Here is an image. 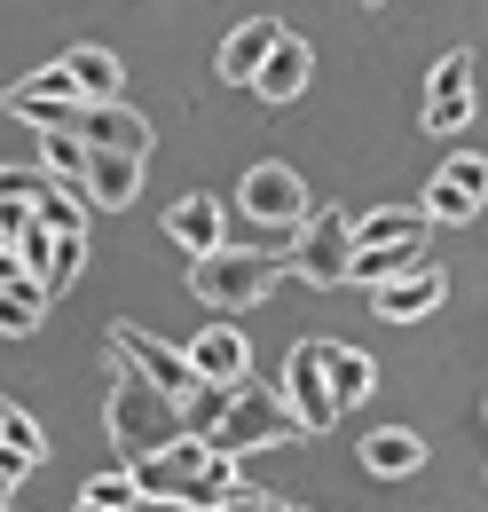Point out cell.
Masks as SVG:
<instances>
[{
  "instance_id": "23",
  "label": "cell",
  "mask_w": 488,
  "mask_h": 512,
  "mask_svg": "<svg viewBox=\"0 0 488 512\" xmlns=\"http://www.w3.org/2000/svg\"><path fill=\"white\" fill-rule=\"evenodd\" d=\"M87 158H95V150H87V134H79V127H48V134H40V166L56 174L63 190L87 182Z\"/></svg>"
},
{
  "instance_id": "18",
  "label": "cell",
  "mask_w": 488,
  "mask_h": 512,
  "mask_svg": "<svg viewBox=\"0 0 488 512\" xmlns=\"http://www.w3.org/2000/svg\"><path fill=\"white\" fill-rule=\"evenodd\" d=\"M426 465V434H410V426H378V434H363V473H378V481H410Z\"/></svg>"
},
{
  "instance_id": "33",
  "label": "cell",
  "mask_w": 488,
  "mask_h": 512,
  "mask_svg": "<svg viewBox=\"0 0 488 512\" xmlns=\"http://www.w3.org/2000/svg\"><path fill=\"white\" fill-rule=\"evenodd\" d=\"M0 505H16V473L8 465H0Z\"/></svg>"
},
{
  "instance_id": "6",
  "label": "cell",
  "mask_w": 488,
  "mask_h": 512,
  "mask_svg": "<svg viewBox=\"0 0 488 512\" xmlns=\"http://www.w3.org/2000/svg\"><path fill=\"white\" fill-rule=\"evenodd\" d=\"M237 213H252L260 229H284V237H292L307 213H315V205H307L300 166H284V158H260V166L237 182Z\"/></svg>"
},
{
  "instance_id": "1",
  "label": "cell",
  "mask_w": 488,
  "mask_h": 512,
  "mask_svg": "<svg viewBox=\"0 0 488 512\" xmlns=\"http://www.w3.org/2000/svg\"><path fill=\"white\" fill-rule=\"evenodd\" d=\"M103 363H111V402H103L111 465H142V457H158V449L182 442V434H189V426H182V402H174L166 386H150L119 347H103Z\"/></svg>"
},
{
  "instance_id": "26",
  "label": "cell",
  "mask_w": 488,
  "mask_h": 512,
  "mask_svg": "<svg viewBox=\"0 0 488 512\" xmlns=\"http://www.w3.org/2000/svg\"><path fill=\"white\" fill-rule=\"evenodd\" d=\"M426 221L433 229H473L481 221V197H465L449 174H433V190H426Z\"/></svg>"
},
{
  "instance_id": "30",
  "label": "cell",
  "mask_w": 488,
  "mask_h": 512,
  "mask_svg": "<svg viewBox=\"0 0 488 512\" xmlns=\"http://www.w3.org/2000/svg\"><path fill=\"white\" fill-rule=\"evenodd\" d=\"M48 190H56L48 166H0V197H32V205H40Z\"/></svg>"
},
{
  "instance_id": "34",
  "label": "cell",
  "mask_w": 488,
  "mask_h": 512,
  "mask_svg": "<svg viewBox=\"0 0 488 512\" xmlns=\"http://www.w3.org/2000/svg\"><path fill=\"white\" fill-rule=\"evenodd\" d=\"M79 512H111V505H95V497H79Z\"/></svg>"
},
{
  "instance_id": "8",
  "label": "cell",
  "mask_w": 488,
  "mask_h": 512,
  "mask_svg": "<svg viewBox=\"0 0 488 512\" xmlns=\"http://www.w3.org/2000/svg\"><path fill=\"white\" fill-rule=\"evenodd\" d=\"M0 111L48 134V127H79L87 95H79V79H71L63 64H48V71H32V79H16V87H0Z\"/></svg>"
},
{
  "instance_id": "2",
  "label": "cell",
  "mask_w": 488,
  "mask_h": 512,
  "mask_svg": "<svg viewBox=\"0 0 488 512\" xmlns=\"http://www.w3.org/2000/svg\"><path fill=\"white\" fill-rule=\"evenodd\" d=\"M134 481H142V505H189V512H221V505H229V489H237V457H221L213 442L182 434L174 449L142 457V465H134Z\"/></svg>"
},
{
  "instance_id": "20",
  "label": "cell",
  "mask_w": 488,
  "mask_h": 512,
  "mask_svg": "<svg viewBox=\"0 0 488 512\" xmlns=\"http://www.w3.org/2000/svg\"><path fill=\"white\" fill-rule=\"evenodd\" d=\"M63 71H71V79H79V95H87V103H119V56H111V48H95V40H79V48H71V56H56Z\"/></svg>"
},
{
  "instance_id": "24",
  "label": "cell",
  "mask_w": 488,
  "mask_h": 512,
  "mask_svg": "<svg viewBox=\"0 0 488 512\" xmlns=\"http://www.w3.org/2000/svg\"><path fill=\"white\" fill-rule=\"evenodd\" d=\"M410 268H426V245H363V253H355V284L378 292V284H394V276H410Z\"/></svg>"
},
{
  "instance_id": "12",
  "label": "cell",
  "mask_w": 488,
  "mask_h": 512,
  "mask_svg": "<svg viewBox=\"0 0 488 512\" xmlns=\"http://www.w3.org/2000/svg\"><path fill=\"white\" fill-rule=\"evenodd\" d=\"M441 300H449V276H441V268H410V276H394V284H378V292H370V308H378V323H418V316H433V308H441Z\"/></svg>"
},
{
  "instance_id": "28",
  "label": "cell",
  "mask_w": 488,
  "mask_h": 512,
  "mask_svg": "<svg viewBox=\"0 0 488 512\" xmlns=\"http://www.w3.org/2000/svg\"><path fill=\"white\" fill-rule=\"evenodd\" d=\"M79 497H95V505H111V512H134L142 505V481H134V465H111V473H95Z\"/></svg>"
},
{
  "instance_id": "4",
  "label": "cell",
  "mask_w": 488,
  "mask_h": 512,
  "mask_svg": "<svg viewBox=\"0 0 488 512\" xmlns=\"http://www.w3.org/2000/svg\"><path fill=\"white\" fill-rule=\"evenodd\" d=\"M300 434H307V426H300V410L284 402V386L244 379V386H237V402H229V418L213 426V449H221V457H252V449L300 442Z\"/></svg>"
},
{
  "instance_id": "15",
  "label": "cell",
  "mask_w": 488,
  "mask_h": 512,
  "mask_svg": "<svg viewBox=\"0 0 488 512\" xmlns=\"http://www.w3.org/2000/svg\"><path fill=\"white\" fill-rule=\"evenodd\" d=\"M307 79H315V48H307L300 32H284V40H276V56H268L260 79H252V95H260V103H300Z\"/></svg>"
},
{
  "instance_id": "7",
  "label": "cell",
  "mask_w": 488,
  "mask_h": 512,
  "mask_svg": "<svg viewBox=\"0 0 488 512\" xmlns=\"http://www.w3.org/2000/svg\"><path fill=\"white\" fill-rule=\"evenodd\" d=\"M284 402L300 410L307 434H323V426H339V394H331V339H300L292 355H284Z\"/></svg>"
},
{
  "instance_id": "17",
  "label": "cell",
  "mask_w": 488,
  "mask_h": 512,
  "mask_svg": "<svg viewBox=\"0 0 488 512\" xmlns=\"http://www.w3.org/2000/svg\"><path fill=\"white\" fill-rule=\"evenodd\" d=\"M79 190H87V205H95V213H119V205H134V197H142V158H126V150H95Z\"/></svg>"
},
{
  "instance_id": "14",
  "label": "cell",
  "mask_w": 488,
  "mask_h": 512,
  "mask_svg": "<svg viewBox=\"0 0 488 512\" xmlns=\"http://www.w3.org/2000/svg\"><path fill=\"white\" fill-rule=\"evenodd\" d=\"M189 363H197V379H213V386H244L252 379V347H244L237 323H205V331L189 339Z\"/></svg>"
},
{
  "instance_id": "21",
  "label": "cell",
  "mask_w": 488,
  "mask_h": 512,
  "mask_svg": "<svg viewBox=\"0 0 488 512\" xmlns=\"http://www.w3.org/2000/svg\"><path fill=\"white\" fill-rule=\"evenodd\" d=\"M0 465H8L16 481H24L32 465H48V434H40V418L16 410V402H8V418H0Z\"/></svg>"
},
{
  "instance_id": "13",
  "label": "cell",
  "mask_w": 488,
  "mask_h": 512,
  "mask_svg": "<svg viewBox=\"0 0 488 512\" xmlns=\"http://www.w3.org/2000/svg\"><path fill=\"white\" fill-rule=\"evenodd\" d=\"M276 40H284V24H276V16H244L237 32L221 40V56H213V71H221L229 87H252V79H260V64L276 56Z\"/></svg>"
},
{
  "instance_id": "9",
  "label": "cell",
  "mask_w": 488,
  "mask_h": 512,
  "mask_svg": "<svg viewBox=\"0 0 488 512\" xmlns=\"http://www.w3.org/2000/svg\"><path fill=\"white\" fill-rule=\"evenodd\" d=\"M111 347H119V355H126V363H134L150 386H166L174 402H189V394L205 386V379H197V363H189V347L158 339V331H142V323H111Z\"/></svg>"
},
{
  "instance_id": "32",
  "label": "cell",
  "mask_w": 488,
  "mask_h": 512,
  "mask_svg": "<svg viewBox=\"0 0 488 512\" xmlns=\"http://www.w3.org/2000/svg\"><path fill=\"white\" fill-rule=\"evenodd\" d=\"M24 276H32V268H24V253H16L8 237H0V284H24Z\"/></svg>"
},
{
  "instance_id": "19",
  "label": "cell",
  "mask_w": 488,
  "mask_h": 512,
  "mask_svg": "<svg viewBox=\"0 0 488 512\" xmlns=\"http://www.w3.org/2000/svg\"><path fill=\"white\" fill-rule=\"evenodd\" d=\"M433 221L426 205H370V213H355V253L363 245H426Z\"/></svg>"
},
{
  "instance_id": "31",
  "label": "cell",
  "mask_w": 488,
  "mask_h": 512,
  "mask_svg": "<svg viewBox=\"0 0 488 512\" xmlns=\"http://www.w3.org/2000/svg\"><path fill=\"white\" fill-rule=\"evenodd\" d=\"M221 512H292V505H284V497H268V489H244V481H237Z\"/></svg>"
},
{
  "instance_id": "22",
  "label": "cell",
  "mask_w": 488,
  "mask_h": 512,
  "mask_svg": "<svg viewBox=\"0 0 488 512\" xmlns=\"http://www.w3.org/2000/svg\"><path fill=\"white\" fill-rule=\"evenodd\" d=\"M48 323V284L24 276V284H0V339H32Z\"/></svg>"
},
{
  "instance_id": "5",
  "label": "cell",
  "mask_w": 488,
  "mask_h": 512,
  "mask_svg": "<svg viewBox=\"0 0 488 512\" xmlns=\"http://www.w3.org/2000/svg\"><path fill=\"white\" fill-rule=\"evenodd\" d=\"M292 276L315 284V292H339V284H355V213H339V205H315L300 229H292Z\"/></svg>"
},
{
  "instance_id": "3",
  "label": "cell",
  "mask_w": 488,
  "mask_h": 512,
  "mask_svg": "<svg viewBox=\"0 0 488 512\" xmlns=\"http://www.w3.org/2000/svg\"><path fill=\"white\" fill-rule=\"evenodd\" d=\"M284 276H292V260L276 253V245H221V253L189 260V292H197L213 316H244V308H260Z\"/></svg>"
},
{
  "instance_id": "16",
  "label": "cell",
  "mask_w": 488,
  "mask_h": 512,
  "mask_svg": "<svg viewBox=\"0 0 488 512\" xmlns=\"http://www.w3.org/2000/svg\"><path fill=\"white\" fill-rule=\"evenodd\" d=\"M79 134H87V150L150 158V119H142V111H126V103H87V111H79Z\"/></svg>"
},
{
  "instance_id": "36",
  "label": "cell",
  "mask_w": 488,
  "mask_h": 512,
  "mask_svg": "<svg viewBox=\"0 0 488 512\" xmlns=\"http://www.w3.org/2000/svg\"><path fill=\"white\" fill-rule=\"evenodd\" d=\"M363 8H378V0H363Z\"/></svg>"
},
{
  "instance_id": "25",
  "label": "cell",
  "mask_w": 488,
  "mask_h": 512,
  "mask_svg": "<svg viewBox=\"0 0 488 512\" xmlns=\"http://www.w3.org/2000/svg\"><path fill=\"white\" fill-rule=\"evenodd\" d=\"M331 394H339V410L363 402V394H378V363H370L363 347H339V339H331Z\"/></svg>"
},
{
  "instance_id": "35",
  "label": "cell",
  "mask_w": 488,
  "mask_h": 512,
  "mask_svg": "<svg viewBox=\"0 0 488 512\" xmlns=\"http://www.w3.org/2000/svg\"><path fill=\"white\" fill-rule=\"evenodd\" d=\"M0 418H8V402H0Z\"/></svg>"
},
{
  "instance_id": "11",
  "label": "cell",
  "mask_w": 488,
  "mask_h": 512,
  "mask_svg": "<svg viewBox=\"0 0 488 512\" xmlns=\"http://www.w3.org/2000/svg\"><path fill=\"white\" fill-rule=\"evenodd\" d=\"M166 245H174V253H189V260L221 253V245H229V205H221L213 190L174 197V205H166Z\"/></svg>"
},
{
  "instance_id": "10",
  "label": "cell",
  "mask_w": 488,
  "mask_h": 512,
  "mask_svg": "<svg viewBox=\"0 0 488 512\" xmlns=\"http://www.w3.org/2000/svg\"><path fill=\"white\" fill-rule=\"evenodd\" d=\"M473 103H481V87H473V48H449L426 79V134H465L473 119Z\"/></svg>"
},
{
  "instance_id": "27",
  "label": "cell",
  "mask_w": 488,
  "mask_h": 512,
  "mask_svg": "<svg viewBox=\"0 0 488 512\" xmlns=\"http://www.w3.org/2000/svg\"><path fill=\"white\" fill-rule=\"evenodd\" d=\"M229 402H237V386H213V379H205V386H197V394L182 402V426L197 434V442H213V426L229 418Z\"/></svg>"
},
{
  "instance_id": "37",
  "label": "cell",
  "mask_w": 488,
  "mask_h": 512,
  "mask_svg": "<svg viewBox=\"0 0 488 512\" xmlns=\"http://www.w3.org/2000/svg\"><path fill=\"white\" fill-rule=\"evenodd\" d=\"M481 418H488V410H481Z\"/></svg>"
},
{
  "instance_id": "29",
  "label": "cell",
  "mask_w": 488,
  "mask_h": 512,
  "mask_svg": "<svg viewBox=\"0 0 488 512\" xmlns=\"http://www.w3.org/2000/svg\"><path fill=\"white\" fill-rule=\"evenodd\" d=\"M441 174H449V182H457L465 197H481V205H488V150H457Z\"/></svg>"
}]
</instances>
